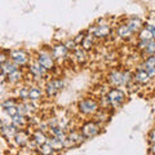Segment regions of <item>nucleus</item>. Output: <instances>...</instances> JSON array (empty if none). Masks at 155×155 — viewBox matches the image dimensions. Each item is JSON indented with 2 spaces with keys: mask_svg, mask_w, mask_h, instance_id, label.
I'll use <instances>...</instances> for the list:
<instances>
[{
  "mask_svg": "<svg viewBox=\"0 0 155 155\" xmlns=\"http://www.w3.org/2000/svg\"><path fill=\"white\" fill-rule=\"evenodd\" d=\"M0 72H2V64H0Z\"/></svg>",
  "mask_w": 155,
  "mask_h": 155,
  "instance_id": "nucleus-40",
  "label": "nucleus"
},
{
  "mask_svg": "<svg viewBox=\"0 0 155 155\" xmlns=\"http://www.w3.org/2000/svg\"><path fill=\"white\" fill-rule=\"evenodd\" d=\"M146 72L149 74V76H150V78L155 76V67H149V69H146Z\"/></svg>",
  "mask_w": 155,
  "mask_h": 155,
  "instance_id": "nucleus-33",
  "label": "nucleus"
},
{
  "mask_svg": "<svg viewBox=\"0 0 155 155\" xmlns=\"http://www.w3.org/2000/svg\"><path fill=\"white\" fill-rule=\"evenodd\" d=\"M7 60H8V57H7L5 54H4L3 52H0V64H3V62H5Z\"/></svg>",
  "mask_w": 155,
  "mask_h": 155,
  "instance_id": "nucleus-36",
  "label": "nucleus"
},
{
  "mask_svg": "<svg viewBox=\"0 0 155 155\" xmlns=\"http://www.w3.org/2000/svg\"><path fill=\"white\" fill-rule=\"evenodd\" d=\"M19 98L21 100H28V88L27 87H23L19 91Z\"/></svg>",
  "mask_w": 155,
  "mask_h": 155,
  "instance_id": "nucleus-30",
  "label": "nucleus"
},
{
  "mask_svg": "<svg viewBox=\"0 0 155 155\" xmlns=\"http://www.w3.org/2000/svg\"><path fill=\"white\" fill-rule=\"evenodd\" d=\"M36 62L39 65H41L45 70H52L53 67H54V60H53L51 53H45V52L40 53V54L38 56Z\"/></svg>",
  "mask_w": 155,
  "mask_h": 155,
  "instance_id": "nucleus-5",
  "label": "nucleus"
},
{
  "mask_svg": "<svg viewBox=\"0 0 155 155\" xmlns=\"http://www.w3.org/2000/svg\"><path fill=\"white\" fill-rule=\"evenodd\" d=\"M62 88H64V81H62L61 79H54V80H51L49 83L47 84L45 91H47L48 96L53 97V96H56Z\"/></svg>",
  "mask_w": 155,
  "mask_h": 155,
  "instance_id": "nucleus-6",
  "label": "nucleus"
},
{
  "mask_svg": "<svg viewBox=\"0 0 155 155\" xmlns=\"http://www.w3.org/2000/svg\"><path fill=\"white\" fill-rule=\"evenodd\" d=\"M53 151H54V150H53V147L48 142L43 143V145H39V153H40L41 155H52Z\"/></svg>",
  "mask_w": 155,
  "mask_h": 155,
  "instance_id": "nucleus-23",
  "label": "nucleus"
},
{
  "mask_svg": "<svg viewBox=\"0 0 155 155\" xmlns=\"http://www.w3.org/2000/svg\"><path fill=\"white\" fill-rule=\"evenodd\" d=\"M79 110H80V113L87 114V115L96 114L97 111H98V104H97L94 100L87 98V100H83L79 102Z\"/></svg>",
  "mask_w": 155,
  "mask_h": 155,
  "instance_id": "nucleus-2",
  "label": "nucleus"
},
{
  "mask_svg": "<svg viewBox=\"0 0 155 155\" xmlns=\"http://www.w3.org/2000/svg\"><path fill=\"white\" fill-rule=\"evenodd\" d=\"M47 142L53 147V150H61L62 147H64V142H62L61 140H58L57 137H54V136H53L52 138H48Z\"/></svg>",
  "mask_w": 155,
  "mask_h": 155,
  "instance_id": "nucleus-22",
  "label": "nucleus"
},
{
  "mask_svg": "<svg viewBox=\"0 0 155 155\" xmlns=\"http://www.w3.org/2000/svg\"><path fill=\"white\" fill-rule=\"evenodd\" d=\"M127 26L129 27V30L132 31V32H134V31H138L140 28L142 27V21L140 18H137V17H134V18H130L129 21H128V23H127Z\"/></svg>",
  "mask_w": 155,
  "mask_h": 155,
  "instance_id": "nucleus-15",
  "label": "nucleus"
},
{
  "mask_svg": "<svg viewBox=\"0 0 155 155\" xmlns=\"http://www.w3.org/2000/svg\"><path fill=\"white\" fill-rule=\"evenodd\" d=\"M67 48L65 44H58L56 47H53V49H52V57H53V60H58V58H62V57H65L67 54Z\"/></svg>",
  "mask_w": 155,
  "mask_h": 155,
  "instance_id": "nucleus-8",
  "label": "nucleus"
},
{
  "mask_svg": "<svg viewBox=\"0 0 155 155\" xmlns=\"http://www.w3.org/2000/svg\"><path fill=\"white\" fill-rule=\"evenodd\" d=\"M80 133L83 134V137H87V138L94 137V136H97L100 133V127L94 122H88L81 127Z\"/></svg>",
  "mask_w": 155,
  "mask_h": 155,
  "instance_id": "nucleus-4",
  "label": "nucleus"
},
{
  "mask_svg": "<svg viewBox=\"0 0 155 155\" xmlns=\"http://www.w3.org/2000/svg\"><path fill=\"white\" fill-rule=\"evenodd\" d=\"M91 31L93 32V35L97 36V38H104V36H107L110 34V27L107 25L96 26L94 28H91Z\"/></svg>",
  "mask_w": 155,
  "mask_h": 155,
  "instance_id": "nucleus-12",
  "label": "nucleus"
},
{
  "mask_svg": "<svg viewBox=\"0 0 155 155\" xmlns=\"http://www.w3.org/2000/svg\"><path fill=\"white\" fill-rule=\"evenodd\" d=\"M9 57H11L13 64H16L17 66H25L28 62V57L26 54V52H23L21 49L12 51L11 53H9Z\"/></svg>",
  "mask_w": 155,
  "mask_h": 155,
  "instance_id": "nucleus-3",
  "label": "nucleus"
},
{
  "mask_svg": "<svg viewBox=\"0 0 155 155\" xmlns=\"http://www.w3.org/2000/svg\"><path fill=\"white\" fill-rule=\"evenodd\" d=\"M28 70H30V72H31V74L35 76V78H41V76H44L45 72H47V70H45L41 65H39L38 62H34V64H31L30 67H28Z\"/></svg>",
  "mask_w": 155,
  "mask_h": 155,
  "instance_id": "nucleus-9",
  "label": "nucleus"
},
{
  "mask_svg": "<svg viewBox=\"0 0 155 155\" xmlns=\"http://www.w3.org/2000/svg\"><path fill=\"white\" fill-rule=\"evenodd\" d=\"M17 69H18V66L16 64H13L12 61H9V60H7L5 62H3L2 64V72H4L5 75L11 74V72H13L14 70H17Z\"/></svg>",
  "mask_w": 155,
  "mask_h": 155,
  "instance_id": "nucleus-14",
  "label": "nucleus"
},
{
  "mask_svg": "<svg viewBox=\"0 0 155 155\" xmlns=\"http://www.w3.org/2000/svg\"><path fill=\"white\" fill-rule=\"evenodd\" d=\"M0 132H2L4 136H5L7 138H12V137H14V136H16V133H17V128L14 127L13 124H12V125L9 124V125H4Z\"/></svg>",
  "mask_w": 155,
  "mask_h": 155,
  "instance_id": "nucleus-17",
  "label": "nucleus"
},
{
  "mask_svg": "<svg viewBox=\"0 0 155 155\" xmlns=\"http://www.w3.org/2000/svg\"><path fill=\"white\" fill-rule=\"evenodd\" d=\"M65 45H66V48H67V51H71V49H76V44H75V41H72V40L67 41Z\"/></svg>",
  "mask_w": 155,
  "mask_h": 155,
  "instance_id": "nucleus-32",
  "label": "nucleus"
},
{
  "mask_svg": "<svg viewBox=\"0 0 155 155\" xmlns=\"http://www.w3.org/2000/svg\"><path fill=\"white\" fill-rule=\"evenodd\" d=\"M124 98H125V94L122 89H111L107 94V100H109V104L114 107H119L120 105L124 102Z\"/></svg>",
  "mask_w": 155,
  "mask_h": 155,
  "instance_id": "nucleus-1",
  "label": "nucleus"
},
{
  "mask_svg": "<svg viewBox=\"0 0 155 155\" xmlns=\"http://www.w3.org/2000/svg\"><path fill=\"white\" fill-rule=\"evenodd\" d=\"M143 51L146 52L147 54H151V56L154 54V53H155V40H154V39H153V40H150V41L147 43V47L145 48Z\"/></svg>",
  "mask_w": 155,
  "mask_h": 155,
  "instance_id": "nucleus-27",
  "label": "nucleus"
},
{
  "mask_svg": "<svg viewBox=\"0 0 155 155\" xmlns=\"http://www.w3.org/2000/svg\"><path fill=\"white\" fill-rule=\"evenodd\" d=\"M118 35L122 39H128V38H130V35H132V31L129 30V27L127 25H122V26L118 27Z\"/></svg>",
  "mask_w": 155,
  "mask_h": 155,
  "instance_id": "nucleus-21",
  "label": "nucleus"
},
{
  "mask_svg": "<svg viewBox=\"0 0 155 155\" xmlns=\"http://www.w3.org/2000/svg\"><path fill=\"white\" fill-rule=\"evenodd\" d=\"M21 79H22V71H19L18 69L14 70L13 72H11V74L7 75V80L9 81V83H12V84L18 83V81L21 80Z\"/></svg>",
  "mask_w": 155,
  "mask_h": 155,
  "instance_id": "nucleus-19",
  "label": "nucleus"
},
{
  "mask_svg": "<svg viewBox=\"0 0 155 155\" xmlns=\"http://www.w3.org/2000/svg\"><path fill=\"white\" fill-rule=\"evenodd\" d=\"M81 47H83L84 51H89L92 47H93V36L88 35V36H84L83 41H81Z\"/></svg>",
  "mask_w": 155,
  "mask_h": 155,
  "instance_id": "nucleus-24",
  "label": "nucleus"
},
{
  "mask_svg": "<svg viewBox=\"0 0 155 155\" xmlns=\"http://www.w3.org/2000/svg\"><path fill=\"white\" fill-rule=\"evenodd\" d=\"M149 140H150V142H151V143H155V129L150 132V134H149Z\"/></svg>",
  "mask_w": 155,
  "mask_h": 155,
  "instance_id": "nucleus-34",
  "label": "nucleus"
},
{
  "mask_svg": "<svg viewBox=\"0 0 155 155\" xmlns=\"http://www.w3.org/2000/svg\"><path fill=\"white\" fill-rule=\"evenodd\" d=\"M109 81H110V84H113L115 87L123 85V72H120V71H113L109 75Z\"/></svg>",
  "mask_w": 155,
  "mask_h": 155,
  "instance_id": "nucleus-10",
  "label": "nucleus"
},
{
  "mask_svg": "<svg viewBox=\"0 0 155 155\" xmlns=\"http://www.w3.org/2000/svg\"><path fill=\"white\" fill-rule=\"evenodd\" d=\"M4 93V84H0V96Z\"/></svg>",
  "mask_w": 155,
  "mask_h": 155,
  "instance_id": "nucleus-37",
  "label": "nucleus"
},
{
  "mask_svg": "<svg viewBox=\"0 0 155 155\" xmlns=\"http://www.w3.org/2000/svg\"><path fill=\"white\" fill-rule=\"evenodd\" d=\"M4 127V123H3V120L2 119H0V130H2V128Z\"/></svg>",
  "mask_w": 155,
  "mask_h": 155,
  "instance_id": "nucleus-38",
  "label": "nucleus"
},
{
  "mask_svg": "<svg viewBox=\"0 0 155 155\" xmlns=\"http://www.w3.org/2000/svg\"><path fill=\"white\" fill-rule=\"evenodd\" d=\"M41 94H43V92L40 88H38V87H31V88H28V100L30 101L40 100Z\"/></svg>",
  "mask_w": 155,
  "mask_h": 155,
  "instance_id": "nucleus-13",
  "label": "nucleus"
},
{
  "mask_svg": "<svg viewBox=\"0 0 155 155\" xmlns=\"http://www.w3.org/2000/svg\"><path fill=\"white\" fill-rule=\"evenodd\" d=\"M75 57L78 62L83 64V62L87 60V51H84L83 48H79V49H75Z\"/></svg>",
  "mask_w": 155,
  "mask_h": 155,
  "instance_id": "nucleus-25",
  "label": "nucleus"
},
{
  "mask_svg": "<svg viewBox=\"0 0 155 155\" xmlns=\"http://www.w3.org/2000/svg\"><path fill=\"white\" fill-rule=\"evenodd\" d=\"M14 141H16V143L18 146H25V145H27L30 142V137H28L26 130L21 129V130H17L16 136H14Z\"/></svg>",
  "mask_w": 155,
  "mask_h": 155,
  "instance_id": "nucleus-7",
  "label": "nucleus"
},
{
  "mask_svg": "<svg viewBox=\"0 0 155 155\" xmlns=\"http://www.w3.org/2000/svg\"><path fill=\"white\" fill-rule=\"evenodd\" d=\"M7 113V115H9L12 118V116H14V115H17L18 113H17V106H12V107H8V109H5L4 110Z\"/></svg>",
  "mask_w": 155,
  "mask_h": 155,
  "instance_id": "nucleus-31",
  "label": "nucleus"
},
{
  "mask_svg": "<svg viewBox=\"0 0 155 155\" xmlns=\"http://www.w3.org/2000/svg\"><path fill=\"white\" fill-rule=\"evenodd\" d=\"M12 124L14 125L16 128H23L26 125V118L23 115H19V114H17V115H14V116H12Z\"/></svg>",
  "mask_w": 155,
  "mask_h": 155,
  "instance_id": "nucleus-16",
  "label": "nucleus"
},
{
  "mask_svg": "<svg viewBox=\"0 0 155 155\" xmlns=\"http://www.w3.org/2000/svg\"><path fill=\"white\" fill-rule=\"evenodd\" d=\"M151 153H153V154H155V143L151 146Z\"/></svg>",
  "mask_w": 155,
  "mask_h": 155,
  "instance_id": "nucleus-39",
  "label": "nucleus"
},
{
  "mask_svg": "<svg viewBox=\"0 0 155 155\" xmlns=\"http://www.w3.org/2000/svg\"><path fill=\"white\" fill-rule=\"evenodd\" d=\"M32 138H34V142H35L38 146L39 145H43V143H45L48 141V137L45 136L44 132H41V130H36L35 133H34L32 136Z\"/></svg>",
  "mask_w": 155,
  "mask_h": 155,
  "instance_id": "nucleus-18",
  "label": "nucleus"
},
{
  "mask_svg": "<svg viewBox=\"0 0 155 155\" xmlns=\"http://www.w3.org/2000/svg\"><path fill=\"white\" fill-rule=\"evenodd\" d=\"M149 67H155V57L151 56L149 57L146 61H145V70L149 69Z\"/></svg>",
  "mask_w": 155,
  "mask_h": 155,
  "instance_id": "nucleus-29",
  "label": "nucleus"
},
{
  "mask_svg": "<svg viewBox=\"0 0 155 155\" xmlns=\"http://www.w3.org/2000/svg\"><path fill=\"white\" fill-rule=\"evenodd\" d=\"M7 81V75L4 72H0V84H4Z\"/></svg>",
  "mask_w": 155,
  "mask_h": 155,
  "instance_id": "nucleus-35",
  "label": "nucleus"
},
{
  "mask_svg": "<svg viewBox=\"0 0 155 155\" xmlns=\"http://www.w3.org/2000/svg\"><path fill=\"white\" fill-rule=\"evenodd\" d=\"M67 138L71 141V143H72V146H75V145H78V143H80L81 141H83V134L81 133H78V132H71L70 134H67Z\"/></svg>",
  "mask_w": 155,
  "mask_h": 155,
  "instance_id": "nucleus-20",
  "label": "nucleus"
},
{
  "mask_svg": "<svg viewBox=\"0 0 155 155\" xmlns=\"http://www.w3.org/2000/svg\"><path fill=\"white\" fill-rule=\"evenodd\" d=\"M154 36H153V34L150 32L147 28H143V30H141V32H140V40H142V41H150V40H153Z\"/></svg>",
  "mask_w": 155,
  "mask_h": 155,
  "instance_id": "nucleus-26",
  "label": "nucleus"
},
{
  "mask_svg": "<svg viewBox=\"0 0 155 155\" xmlns=\"http://www.w3.org/2000/svg\"><path fill=\"white\" fill-rule=\"evenodd\" d=\"M12 106H17L16 101H14L13 98H8V100H5V101H3V102H2V107L4 110L8 109V107H12Z\"/></svg>",
  "mask_w": 155,
  "mask_h": 155,
  "instance_id": "nucleus-28",
  "label": "nucleus"
},
{
  "mask_svg": "<svg viewBox=\"0 0 155 155\" xmlns=\"http://www.w3.org/2000/svg\"><path fill=\"white\" fill-rule=\"evenodd\" d=\"M133 78H134V80L137 81V83H140V84H146L147 81L150 80V76H149V74L146 72L145 69H138Z\"/></svg>",
  "mask_w": 155,
  "mask_h": 155,
  "instance_id": "nucleus-11",
  "label": "nucleus"
}]
</instances>
